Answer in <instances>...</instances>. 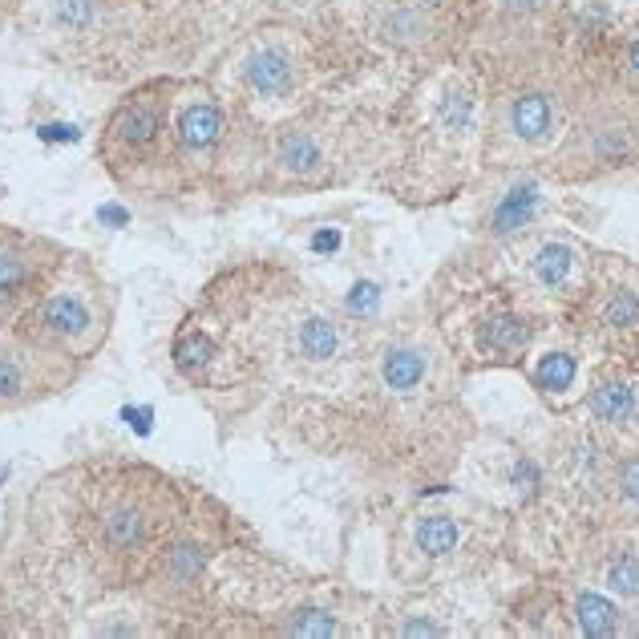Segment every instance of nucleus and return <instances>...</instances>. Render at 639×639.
<instances>
[{"instance_id": "obj_29", "label": "nucleus", "mask_w": 639, "mask_h": 639, "mask_svg": "<svg viewBox=\"0 0 639 639\" xmlns=\"http://www.w3.org/2000/svg\"><path fill=\"white\" fill-rule=\"evenodd\" d=\"M97 219H102V223H126L130 214L122 211V207H102V211H97Z\"/></svg>"}, {"instance_id": "obj_15", "label": "nucleus", "mask_w": 639, "mask_h": 639, "mask_svg": "<svg viewBox=\"0 0 639 639\" xmlns=\"http://www.w3.org/2000/svg\"><path fill=\"white\" fill-rule=\"evenodd\" d=\"M575 248H567V243H546L538 255H534V280L546 287H563L570 280V272H575Z\"/></svg>"}, {"instance_id": "obj_3", "label": "nucleus", "mask_w": 639, "mask_h": 639, "mask_svg": "<svg viewBox=\"0 0 639 639\" xmlns=\"http://www.w3.org/2000/svg\"><path fill=\"white\" fill-rule=\"evenodd\" d=\"M49 380L41 373V356L33 348L0 344V405H21L33 392L45 389Z\"/></svg>"}, {"instance_id": "obj_27", "label": "nucleus", "mask_w": 639, "mask_h": 639, "mask_svg": "<svg viewBox=\"0 0 639 639\" xmlns=\"http://www.w3.org/2000/svg\"><path fill=\"white\" fill-rule=\"evenodd\" d=\"M41 138H45V143H57V138L73 143V138H77V130H73V126H45V130H41Z\"/></svg>"}, {"instance_id": "obj_24", "label": "nucleus", "mask_w": 639, "mask_h": 639, "mask_svg": "<svg viewBox=\"0 0 639 639\" xmlns=\"http://www.w3.org/2000/svg\"><path fill=\"white\" fill-rule=\"evenodd\" d=\"M85 12H90V0H61V21L73 29H85V21H90Z\"/></svg>"}, {"instance_id": "obj_28", "label": "nucleus", "mask_w": 639, "mask_h": 639, "mask_svg": "<svg viewBox=\"0 0 639 639\" xmlns=\"http://www.w3.org/2000/svg\"><path fill=\"white\" fill-rule=\"evenodd\" d=\"M405 636H446V631L433 628V624H421V619H417V624H405Z\"/></svg>"}, {"instance_id": "obj_19", "label": "nucleus", "mask_w": 639, "mask_h": 639, "mask_svg": "<svg viewBox=\"0 0 639 639\" xmlns=\"http://www.w3.org/2000/svg\"><path fill=\"white\" fill-rule=\"evenodd\" d=\"M607 587L616 595H628V599L639 595V558L631 555V551L611 558V567H607Z\"/></svg>"}, {"instance_id": "obj_23", "label": "nucleus", "mask_w": 639, "mask_h": 639, "mask_svg": "<svg viewBox=\"0 0 639 639\" xmlns=\"http://www.w3.org/2000/svg\"><path fill=\"white\" fill-rule=\"evenodd\" d=\"M380 304V287L373 284V280H360V284L348 292V312H356V316H365V312H373Z\"/></svg>"}, {"instance_id": "obj_17", "label": "nucleus", "mask_w": 639, "mask_h": 639, "mask_svg": "<svg viewBox=\"0 0 639 639\" xmlns=\"http://www.w3.org/2000/svg\"><path fill=\"white\" fill-rule=\"evenodd\" d=\"M280 163L287 175H316L320 170V146L312 143L308 134H292L280 143Z\"/></svg>"}, {"instance_id": "obj_18", "label": "nucleus", "mask_w": 639, "mask_h": 639, "mask_svg": "<svg viewBox=\"0 0 639 639\" xmlns=\"http://www.w3.org/2000/svg\"><path fill=\"white\" fill-rule=\"evenodd\" d=\"M575 373H579L575 356H567V353H546L543 360H538V368H534V380H538L543 389H551V392H567L570 385H575Z\"/></svg>"}, {"instance_id": "obj_8", "label": "nucleus", "mask_w": 639, "mask_h": 639, "mask_svg": "<svg viewBox=\"0 0 639 639\" xmlns=\"http://www.w3.org/2000/svg\"><path fill=\"white\" fill-rule=\"evenodd\" d=\"M482 348L490 356H518L531 344V324L522 316H494L482 324Z\"/></svg>"}, {"instance_id": "obj_25", "label": "nucleus", "mask_w": 639, "mask_h": 639, "mask_svg": "<svg viewBox=\"0 0 639 639\" xmlns=\"http://www.w3.org/2000/svg\"><path fill=\"white\" fill-rule=\"evenodd\" d=\"M619 494L628 497V502H639V458L619 470Z\"/></svg>"}, {"instance_id": "obj_16", "label": "nucleus", "mask_w": 639, "mask_h": 639, "mask_svg": "<svg viewBox=\"0 0 639 639\" xmlns=\"http://www.w3.org/2000/svg\"><path fill=\"white\" fill-rule=\"evenodd\" d=\"M417 546L426 551L429 558L450 555L458 546V522L446 518V514H429V518L417 522Z\"/></svg>"}, {"instance_id": "obj_10", "label": "nucleus", "mask_w": 639, "mask_h": 639, "mask_svg": "<svg viewBox=\"0 0 639 639\" xmlns=\"http://www.w3.org/2000/svg\"><path fill=\"white\" fill-rule=\"evenodd\" d=\"M534 211H538V187H534V182H518L506 199L497 202L494 231H497V235H510V231H518V227L531 223Z\"/></svg>"}, {"instance_id": "obj_1", "label": "nucleus", "mask_w": 639, "mask_h": 639, "mask_svg": "<svg viewBox=\"0 0 639 639\" xmlns=\"http://www.w3.org/2000/svg\"><path fill=\"white\" fill-rule=\"evenodd\" d=\"M29 344H49V348H73L94 336V308L77 292H53L21 320Z\"/></svg>"}, {"instance_id": "obj_6", "label": "nucleus", "mask_w": 639, "mask_h": 639, "mask_svg": "<svg viewBox=\"0 0 639 639\" xmlns=\"http://www.w3.org/2000/svg\"><path fill=\"white\" fill-rule=\"evenodd\" d=\"M510 126L518 134L522 143H543L551 126H555V106H551V97L546 94H522L514 97V106H510Z\"/></svg>"}, {"instance_id": "obj_14", "label": "nucleus", "mask_w": 639, "mask_h": 639, "mask_svg": "<svg viewBox=\"0 0 639 639\" xmlns=\"http://www.w3.org/2000/svg\"><path fill=\"white\" fill-rule=\"evenodd\" d=\"M575 619H579V628L587 631V636H595V639H607V636H616V631H619V611L607 604L604 595L583 591L579 604H575Z\"/></svg>"}, {"instance_id": "obj_30", "label": "nucleus", "mask_w": 639, "mask_h": 639, "mask_svg": "<svg viewBox=\"0 0 639 639\" xmlns=\"http://www.w3.org/2000/svg\"><path fill=\"white\" fill-rule=\"evenodd\" d=\"M336 243H341V235H336V231H324V235L312 239V248H316V251H332Z\"/></svg>"}, {"instance_id": "obj_7", "label": "nucleus", "mask_w": 639, "mask_h": 639, "mask_svg": "<svg viewBox=\"0 0 639 639\" xmlns=\"http://www.w3.org/2000/svg\"><path fill=\"white\" fill-rule=\"evenodd\" d=\"M219 134H223V114L211 102H195L178 114V143L187 150H207L219 143Z\"/></svg>"}, {"instance_id": "obj_21", "label": "nucleus", "mask_w": 639, "mask_h": 639, "mask_svg": "<svg viewBox=\"0 0 639 639\" xmlns=\"http://www.w3.org/2000/svg\"><path fill=\"white\" fill-rule=\"evenodd\" d=\"M214 356V344L202 336V332H190V336H182V344H178V365L182 368H199L207 365Z\"/></svg>"}, {"instance_id": "obj_5", "label": "nucleus", "mask_w": 639, "mask_h": 639, "mask_svg": "<svg viewBox=\"0 0 639 639\" xmlns=\"http://www.w3.org/2000/svg\"><path fill=\"white\" fill-rule=\"evenodd\" d=\"M248 85L263 97H280L292 90V57L284 49H260L248 61Z\"/></svg>"}, {"instance_id": "obj_22", "label": "nucleus", "mask_w": 639, "mask_h": 639, "mask_svg": "<svg viewBox=\"0 0 639 639\" xmlns=\"http://www.w3.org/2000/svg\"><path fill=\"white\" fill-rule=\"evenodd\" d=\"M292 636H336V624L328 619V611H304L300 619L287 624Z\"/></svg>"}, {"instance_id": "obj_26", "label": "nucleus", "mask_w": 639, "mask_h": 639, "mask_svg": "<svg viewBox=\"0 0 639 639\" xmlns=\"http://www.w3.org/2000/svg\"><path fill=\"white\" fill-rule=\"evenodd\" d=\"M122 417H126V421H130L138 433H150V409H126Z\"/></svg>"}, {"instance_id": "obj_11", "label": "nucleus", "mask_w": 639, "mask_h": 639, "mask_svg": "<svg viewBox=\"0 0 639 639\" xmlns=\"http://www.w3.org/2000/svg\"><path fill=\"white\" fill-rule=\"evenodd\" d=\"M102 538H106L109 551H134V546L146 538V518L143 510L134 506H114L102 522Z\"/></svg>"}, {"instance_id": "obj_13", "label": "nucleus", "mask_w": 639, "mask_h": 639, "mask_svg": "<svg viewBox=\"0 0 639 639\" xmlns=\"http://www.w3.org/2000/svg\"><path fill=\"white\" fill-rule=\"evenodd\" d=\"M336 344H341V332H336V324H332L328 316H308L296 328V348L300 356H308V360H328V356H336Z\"/></svg>"}, {"instance_id": "obj_9", "label": "nucleus", "mask_w": 639, "mask_h": 639, "mask_svg": "<svg viewBox=\"0 0 639 639\" xmlns=\"http://www.w3.org/2000/svg\"><path fill=\"white\" fill-rule=\"evenodd\" d=\"M380 377H385V385H389L392 392H413L417 385L426 380V356L417 353V348L397 344V348H389L385 360H380Z\"/></svg>"}, {"instance_id": "obj_31", "label": "nucleus", "mask_w": 639, "mask_h": 639, "mask_svg": "<svg viewBox=\"0 0 639 639\" xmlns=\"http://www.w3.org/2000/svg\"><path fill=\"white\" fill-rule=\"evenodd\" d=\"M628 65H631V73H639V36L631 41V49H628Z\"/></svg>"}, {"instance_id": "obj_2", "label": "nucleus", "mask_w": 639, "mask_h": 639, "mask_svg": "<svg viewBox=\"0 0 639 639\" xmlns=\"http://www.w3.org/2000/svg\"><path fill=\"white\" fill-rule=\"evenodd\" d=\"M49 260L36 255V243L24 239H0V320L24 308L41 292Z\"/></svg>"}, {"instance_id": "obj_4", "label": "nucleus", "mask_w": 639, "mask_h": 639, "mask_svg": "<svg viewBox=\"0 0 639 639\" xmlns=\"http://www.w3.org/2000/svg\"><path fill=\"white\" fill-rule=\"evenodd\" d=\"M158 130H163V102L134 97L109 122V143H118L122 150H146L158 143Z\"/></svg>"}, {"instance_id": "obj_12", "label": "nucleus", "mask_w": 639, "mask_h": 639, "mask_svg": "<svg viewBox=\"0 0 639 639\" xmlns=\"http://www.w3.org/2000/svg\"><path fill=\"white\" fill-rule=\"evenodd\" d=\"M591 413L599 417V421L619 426V421H628V417L636 413V392H631L624 380H599L591 389Z\"/></svg>"}, {"instance_id": "obj_20", "label": "nucleus", "mask_w": 639, "mask_h": 639, "mask_svg": "<svg viewBox=\"0 0 639 639\" xmlns=\"http://www.w3.org/2000/svg\"><path fill=\"white\" fill-rule=\"evenodd\" d=\"M607 324H616V328H631V324H639V296L636 292H611V300H607Z\"/></svg>"}]
</instances>
